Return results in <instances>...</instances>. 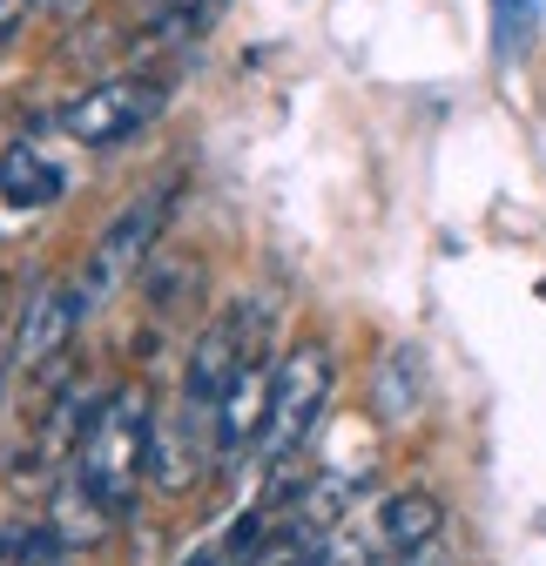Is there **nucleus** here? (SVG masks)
<instances>
[{"label":"nucleus","instance_id":"19","mask_svg":"<svg viewBox=\"0 0 546 566\" xmlns=\"http://www.w3.org/2000/svg\"><path fill=\"white\" fill-rule=\"evenodd\" d=\"M398 566H452V553H445V539H432L419 553H398Z\"/></svg>","mask_w":546,"mask_h":566},{"label":"nucleus","instance_id":"11","mask_svg":"<svg viewBox=\"0 0 546 566\" xmlns=\"http://www.w3.org/2000/svg\"><path fill=\"white\" fill-rule=\"evenodd\" d=\"M0 202L8 209H48V202H61V169L41 156V149H28V142H14V149H0Z\"/></svg>","mask_w":546,"mask_h":566},{"label":"nucleus","instance_id":"2","mask_svg":"<svg viewBox=\"0 0 546 566\" xmlns=\"http://www.w3.org/2000/svg\"><path fill=\"white\" fill-rule=\"evenodd\" d=\"M330 378H337L330 344L304 337V344L284 350L277 391H270V424H263V446H256L263 459H291V452L311 439V424H317V411H324V398H330Z\"/></svg>","mask_w":546,"mask_h":566},{"label":"nucleus","instance_id":"1","mask_svg":"<svg viewBox=\"0 0 546 566\" xmlns=\"http://www.w3.org/2000/svg\"><path fill=\"white\" fill-rule=\"evenodd\" d=\"M149 439H156L149 391H143V385H122V391H108L102 418L88 424V439H82V452H75V479L95 492L115 520L135 513V485L149 479Z\"/></svg>","mask_w":546,"mask_h":566},{"label":"nucleus","instance_id":"10","mask_svg":"<svg viewBox=\"0 0 546 566\" xmlns=\"http://www.w3.org/2000/svg\"><path fill=\"white\" fill-rule=\"evenodd\" d=\"M439 533H445V506L432 500L426 485H398L391 500L378 506V546H391V553H419Z\"/></svg>","mask_w":546,"mask_h":566},{"label":"nucleus","instance_id":"13","mask_svg":"<svg viewBox=\"0 0 546 566\" xmlns=\"http://www.w3.org/2000/svg\"><path fill=\"white\" fill-rule=\"evenodd\" d=\"M48 526L67 539V553H75V546H95V539H108L115 513L95 500V492H88L75 472H67V479H61V492H54V520H48Z\"/></svg>","mask_w":546,"mask_h":566},{"label":"nucleus","instance_id":"15","mask_svg":"<svg viewBox=\"0 0 546 566\" xmlns=\"http://www.w3.org/2000/svg\"><path fill=\"white\" fill-rule=\"evenodd\" d=\"M67 539L54 526H8L0 533V566H61Z\"/></svg>","mask_w":546,"mask_h":566},{"label":"nucleus","instance_id":"20","mask_svg":"<svg viewBox=\"0 0 546 566\" xmlns=\"http://www.w3.org/2000/svg\"><path fill=\"white\" fill-rule=\"evenodd\" d=\"M48 8H54V14H82V0H48Z\"/></svg>","mask_w":546,"mask_h":566},{"label":"nucleus","instance_id":"14","mask_svg":"<svg viewBox=\"0 0 546 566\" xmlns=\"http://www.w3.org/2000/svg\"><path fill=\"white\" fill-rule=\"evenodd\" d=\"M317 546H324V533L297 513V520H284L277 533H263V539H256L250 566H311V559H317Z\"/></svg>","mask_w":546,"mask_h":566},{"label":"nucleus","instance_id":"7","mask_svg":"<svg viewBox=\"0 0 546 566\" xmlns=\"http://www.w3.org/2000/svg\"><path fill=\"white\" fill-rule=\"evenodd\" d=\"M250 358V337H243V311L217 317V324H202V337L189 344V378H182V398L202 405V411H217V398L230 391L237 365Z\"/></svg>","mask_w":546,"mask_h":566},{"label":"nucleus","instance_id":"9","mask_svg":"<svg viewBox=\"0 0 546 566\" xmlns=\"http://www.w3.org/2000/svg\"><path fill=\"white\" fill-rule=\"evenodd\" d=\"M102 405H108V391L102 385H67L48 411H41V424H34V465H54V459H67V452H82V439H88V424L102 418Z\"/></svg>","mask_w":546,"mask_h":566},{"label":"nucleus","instance_id":"21","mask_svg":"<svg viewBox=\"0 0 546 566\" xmlns=\"http://www.w3.org/2000/svg\"><path fill=\"white\" fill-rule=\"evenodd\" d=\"M0 324H8V276H0Z\"/></svg>","mask_w":546,"mask_h":566},{"label":"nucleus","instance_id":"16","mask_svg":"<svg viewBox=\"0 0 546 566\" xmlns=\"http://www.w3.org/2000/svg\"><path fill=\"white\" fill-rule=\"evenodd\" d=\"M533 41V0H500V54H526Z\"/></svg>","mask_w":546,"mask_h":566},{"label":"nucleus","instance_id":"5","mask_svg":"<svg viewBox=\"0 0 546 566\" xmlns=\"http://www.w3.org/2000/svg\"><path fill=\"white\" fill-rule=\"evenodd\" d=\"M88 311V291L82 283H67V276H48L41 291L28 297V317L14 331V350H8V371L14 378H41L67 358V344H75V324Z\"/></svg>","mask_w":546,"mask_h":566},{"label":"nucleus","instance_id":"4","mask_svg":"<svg viewBox=\"0 0 546 566\" xmlns=\"http://www.w3.org/2000/svg\"><path fill=\"white\" fill-rule=\"evenodd\" d=\"M169 209H176V182L156 189V196H143V202H128L122 217L108 223V237L88 250V263H82V276H75L82 291H88V304L108 297V291H122L128 276L149 270V250H156V237L169 230Z\"/></svg>","mask_w":546,"mask_h":566},{"label":"nucleus","instance_id":"6","mask_svg":"<svg viewBox=\"0 0 546 566\" xmlns=\"http://www.w3.org/2000/svg\"><path fill=\"white\" fill-rule=\"evenodd\" d=\"M270 391H277V365H263L256 350L237 365L230 391L217 398V459H243L263 446V424H270Z\"/></svg>","mask_w":546,"mask_h":566},{"label":"nucleus","instance_id":"3","mask_svg":"<svg viewBox=\"0 0 546 566\" xmlns=\"http://www.w3.org/2000/svg\"><path fill=\"white\" fill-rule=\"evenodd\" d=\"M162 102H169V82H156V75H115V82H102V88H88V95H75V102L61 108V135L82 142V149H115V142L143 135L162 115Z\"/></svg>","mask_w":546,"mask_h":566},{"label":"nucleus","instance_id":"18","mask_svg":"<svg viewBox=\"0 0 546 566\" xmlns=\"http://www.w3.org/2000/svg\"><path fill=\"white\" fill-rule=\"evenodd\" d=\"M34 8H48V0H0V48H8L21 28H28V14Z\"/></svg>","mask_w":546,"mask_h":566},{"label":"nucleus","instance_id":"12","mask_svg":"<svg viewBox=\"0 0 546 566\" xmlns=\"http://www.w3.org/2000/svg\"><path fill=\"white\" fill-rule=\"evenodd\" d=\"M419 350L412 344H391L385 358H378V378H371V405H378V418L385 424H405L419 411Z\"/></svg>","mask_w":546,"mask_h":566},{"label":"nucleus","instance_id":"17","mask_svg":"<svg viewBox=\"0 0 546 566\" xmlns=\"http://www.w3.org/2000/svg\"><path fill=\"white\" fill-rule=\"evenodd\" d=\"M311 566H371V539H358V533H324V546H317Z\"/></svg>","mask_w":546,"mask_h":566},{"label":"nucleus","instance_id":"8","mask_svg":"<svg viewBox=\"0 0 546 566\" xmlns=\"http://www.w3.org/2000/svg\"><path fill=\"white\" fill-rule=\"evenodd\" d=\"M202 418L217 424V411H202V405H176L162 424H156V439H149V485L156 492H189L196 485V472H202Z\"/></svg>","mask_w":546,"mask_h":566}]
</instances>
